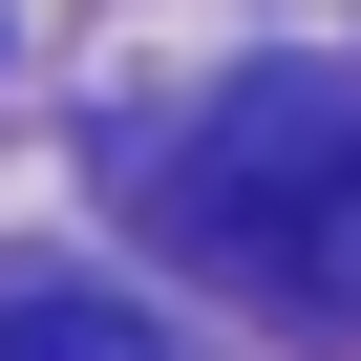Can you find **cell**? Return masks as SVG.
Wrapping results in <instances>:
<instances>
[{"label":"cell","mask_w":361,"mask_h":361,"mask_svg":"<svg viewBox=\"0 0 361 361\" xmlns=\"http://www.w3.org/2000/svg\"><path fill=\"white\" fill-rule=\"evenodd\" d=\"M149 234L276 319L361 340V64H255L234 106H192L149 149Z\"/></svg>","instance_id":"1"},{"label":"cell","mask_w":361,"mask_h":361,"mask_svg":"<svg viewBox=\"0 0 361 361\" xmlns=\"http://www.w3.org/2000/svg\"><path fill=\"white\" fill-rule=\"evenodd\" d=\"M0 361H149L128 298H0Z\"/></svg>","instance_id":"2"}]
</instances>
